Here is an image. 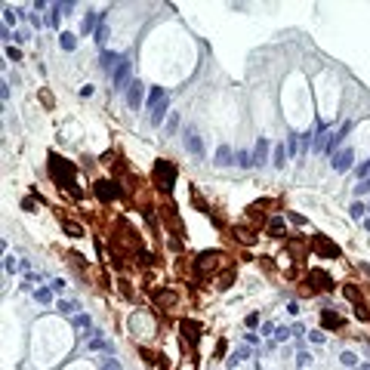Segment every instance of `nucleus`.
I'll return each mask as SVG.
<instances>
[{
	"label": "nucleus",
	"mask_w": 370,
	"mask_h": 370,
	"mask_svg": "<svg viewBox=\"0 0 370 370\" xmlns=\"http://www.w3.org/2000/svg\"><path fill=\"white\" fill-rule=\"evenodd\" d=\"M53 6L59 16H71V9H74V3H53Z\"/></svg>",
	"instance_id": "473e14b6"
},
{
	"label": "nucleus",
	"mask_w": 370,
	"mask_h": 370,
	"mask_svg": "<svg viewBox=\"0 0 370 370\" xmlns=\"http://www.w3.org/2000/svg\"><path fill=\"white\" fill-rule=\"evenodd\" d=\"M167 108H170V99H167V102H160V105H157L154 111H148V121H152V123L157 126L160 121H164V114H167Z\"/></svg>",
	"instance_id": "2eb2a0df"
},
{
	"label": "nucleus",
	"mask_w": 370,
	"mask_h": 370,
	"mask_svg": "<svg viewBox=\"0 0 370 370\" xmlns=\"http://www.w3.org/2000/svg\"><path fill=\"white\" fill-rule=\"evenodd\" d=\"M228 164H235V154H231L228 145H219L216 148V167H228Z\"/></svg>",
	"instance_id": "ddd939ff"
},
{
	"label": "nucleus",
	"mask_w": 370,
	"mask_h": 370,
	"mask_svg": "<svg viewBox=\"0 0 370 370\" xmlns=\"http://www.w3.org/2000/svg\"><path fill=\"white\" fill-rule=\"evenodd\" d=\"M185 148H188V152H191L194 157H201V154H204V142H201V136L194 133L191 126L185 130Z\"/></svg>",
	"instance_id": "6e6552de"
},
{
	"label": "nucleus",
	"mask_w": 370,
	"mask_h": 370,
	"mask_svg": "<svg viewBox=\"0 0 370 370\" xmlns=\"http://www.w3.org/2000/svg\"><path fill=\"white\" fill-rule=\"evenodd\" d=\"M90 349H92V352H111V342L102 339V337H92V339H90Z\"/></svg>",
	"instance_id": "aec40b11"
},
{
	"label": "nucleus",
	"mask_w": 370,
	"mask_h": 370,
	"mask_svg": "<svg viewBox=\"0 0 370 370\" xmlns=\"http://www.w3.org/2000/svg\"><path fill=\"white\" fill-rule=\"evenodd\" d=\"M50 176L56 179V185H62L65 191H74V198H77V185H74V164L71 160H65V157H59V154H50Z\"/></svg>",
	"instance_id": "f257e3e1"
},
{
	"label": "nucleus",
	"mask_w": 370,
	"mask_h": 370,
	"mask_svg": "<svg viewBox=\"0 0 370 370\" xmlns=\"http://www.w3.org/2000/svg\"><path fill=\"white\" fill-rule=\"evenodd\" d=\"M96 16H99V13H87V19H84V31H87V34H90V31L96 34V28H99V25H96Z\"/></svg>",
	"instance_id": "393cba45"
},
{
	"label": "nucleus",
	"mask_w": 370,
	"mask_h": 370,
	"mask_svg": "<svg viewBox=\"0 0 370 370\" xmlns=\"http://www.w3.org/2000/svg\"><path fill=\"white\" fill-rule=\"evenodd\" d=\"M3 269H6V272H16V269H22V262H16L13 256H6V262H3Z\"/></svg>",
	"instance_id": "4c0bfd02"
},
{
	"label": "nucleus",
	"mask_w": 370,
	"mask_h": 370,
	"mask_svg": "<svg viewBox=\"0 0 370 370\" xmlns=\"http://www.w3.org/2000/svg\"><path fill=\"white\" fill-rule=\"evenodd\" d=\"M65 231H68V235H71V238H77V235H80V225H71V222H65Z\"/></svg>",
	"instance_id": "79ce46f5"
},
{
	"label": "nucleus",
	"mask_w": 370,
	"mask_h": 370,
	"mask_svg": "<svg viewBox=\"0 0 370 370\" xmlns=\"http://www.w3.org/2000/svg\"><path fill=\"white\" fill-rule=\"evenodd\" d=\"M121 59H123V56L108 53V50H105V53L99 56V65H102V71H111V74H114V71H118V65H121Z\"/></svg>",
	"instance_id": "1a4fd4ad"
},
{
	"label": "nucleus",
	"mask_w": 370,
	"mask_h": 370,
	"mask_svg": "<svg viewBox=\"0 0 370 370\" xmlns=\"http://www.w3.org/2000/svg\"><path fill=\"white\" fill-rule=\"evenodd\" d=\"M9 25H16V9H3V28H9Z\"/></svg>",
	"instance_id": "c756f323"
},
{
	"label": "nucleus",
	"mask_w": 370,
	"mask_h": 370,
	"mask_svg": "<svg viewBox=\"0 0 370 370\" xmlns=\"http://www.w3.org/2000/svg\"><path fill=\"white\" fill-rule=\"evenodd\" d=\"M22 210H28V213H31V210H34V201H31V198H25V201H22Z\"/></svg>",
	"instance_id": "de8ad7c7"
},
{
	"label": "nucleus",
	"mask_w": 370,
	"mask_h": 370,
	"mask_svg": "<svg viewBox=\"0 0 370 370\" xmlns=\"http://www.w3.org/2000/svg\"><path fill=\"white\" fill-rule=\"evenodd\" d=\"M34 299H37V303H50V290H46V287H40V290L34 293Z\"/></svg>",
	"instance_id": "e433bc0d"
},
{
	"label": "nucleus",
	"mask_w": 370,
	"mask_h": 370,
	"mask_svg": "<svg viewBox=\"0 0 370 370\" xmlns=\"http://www.w3.org/2000/svg\"><path fill=\"white\" fill-rule=\"evenodd\" d=\"M244 358H247V349H238L235 355H231V358H228V367H231V370H235V367H238V361H244Z\"/></svg>",
	"instance_id": "cd10ccee"
},
{
	"label": "nucleus",
	"mask_w": 370,
	"mask_h": 370,
	"mask_svg": "<svg viewBox=\"0 0 370 370\" xmlns=\"http://www.w3.org/2000/svg\"><path fill=\"white\" fill-rule=\"evenodd\" d=\"M269 231H272L275 238H284V219H278V216H275L272 222H269Z\"/></svg>",
	"instance_id": "5701e85b"
},
{
	"label": "nucleus",
	"mask_w": 370,
	"mask_h": 370,
	"mask_svg": "<svg viewBox=\"0 0 370 370\" xmlns=\"http://www.w3.org/2000/svg\"><path fill=\"white\" fill-rule=\"evenodd\" d=\"M182 330H185V337H188L191 342L198 339V333H194V321H182Z\"/></svg>",
	"instance_id": "c85d7f7f"
},
{
	"label": "nucleus",
	"mask_w": 370,
	"mask_h": 370,
	"mask_svg": "<svg viewBox=\"0 0 370 370\" xmlns=\"http://www.w3.org/2000/svg\"><path fill=\"white\" fill-rule=\"evenodd\" d=\"M349 133H352V121H345V123L339 126V130H337V133H333V136L327 139V152H333V154H337V148L342 145V139L349 136Z\"/></svg>",
	"instance_id": "0eeeda50"
},
{
	"label": "nucleus",
	"mask_w": 370,
	"mask_h": 370,
	"mask_svg": "<svg viewBox=\"0 0 370 370\" xmlns=\"http://www.w3.org/2000/svg\"><path fill=\"white\" fill-rule=\"evenodd\" d=\"M77 308H80V306H77V303H68V299H62V303H59V311H62V315H74Z\"/></svg>",
	"instance_id": "bb28decb"
},
{
	"label": "nucleus",
	"mask_w": 370,
	"mask_h": 370,
	"mask_svg": "<svg viewBox=\"0 0 370 370\" xmlns=\"http://www.w3.org/2000/svg\"><path fill=\"white\" fill-rule=\"evenodd\" d=\"M364 210H367L364 204H358V201L352 204V216H355V219H361V216H364Z\"/></svg>",
	"instance_id": "58836bf2"
},
{
	"label": "nucleus",
	"mask_w": 370,
	"mask_h": 370,
	"mask_svg": "<svg viewBox=\"0 0 370 370\" xmlns=\"http://www.w3.org/2000/svg\"><path fill=\"white\" fill-rule=\"evenodd\" d=\"M130 71H133V62H130V56H123L121 59V65H118V71H114L111 77H114V90H130Z\"/></svg>",
	"instance_id": "7ed1b4c3"
},
{
	"label": "nucleus",
	"mask_w": 370,
	"mask_h": 370,
	"mask_svg": "<svg viewBox=\"0 0 370 370\" xmlns=\"http://www.w3.org/2000/svg\"><path fill=\"white\" fill-rule=\"evenodd\" d=\"M287 152H290V157H296V152H299V136L296 133L287 136Z\"/></svg>",
	"instance_id": "b1692460"
},
{
	"label": "nucleus",
	"mask_w": 370,
	"mask_h": 370,
	"mask_svg": "<svg viewBox=\"0 0 370 370\" xmlns=\"http://www.w3.org/2000/svg\"><path fill=\"white\" fill-rule=\"evenodd\" d=\"M160 102H167V92L160 87H148V111H154Z\"/></svg>",
	"instance_id": "f8f14e48"
},
{
	"label": "nucleus",
	"mask_w": 370,
	"mask_h": 370,
	"mask_svg": "<svg viewBox=\"0 0 370 370\" xmlns=\"http://www.w3.org/2000/svg\"><path fill=\"white\" fill-rule=\"evenodd\" d=\"M367 173H370V164H361V167H358V176H361V179H367Z\"/></svg>",
	"instance_id": "c03bdc74"
},
{
	"label": "nucleus",
	"mask_w": 370,
	"mask_h": 370,
	"mask_svg": "<svg viewBox=\"0 0 370 370\" xmlns=\"http://www.w3.org/2000/svg\"><path fill=\"white\" fill-rule=\"evenodd\" d=\"M315 247H318V253L324 250V253H327L330 259H337V256H339V247H333L330 241H315Z\"/></svg>",
	"instance_id": "6ab92c4d"
},
{
	"label": "nucleus",
	"mask_w": 370,
	"mask_h": 370,
	"mask_svg": "<svg viewBox=\"0 0 370 370\" xmlns=\"http://www.w3.org/2000/svg\"><path fill=\"white\" fill-rule=\"evenodd\" d=\"M154 182H157V188L170 191L173 182H176V164L173 160H157L154 164Z\"/></svg>",
	"instance_id": "f03ea898"
},
{
	"label": "nucleus",
	"mask_w": 370,
	"mask_h": 370,
	"mask_svg": "<svg viewBox=\"0 0 370 370\" xmlns=\"http://www.w3.org/2000/svg\"><path fill=\"white\" fill-rule=\"evenodd\" d=\"M142 99H145V84L142 80H133L130 90H126V105H130L133 111H139L142 108Z\"/></svg>",
	"instance_id": "20e7f679"
},
{
	"label": "nucleus",
	"mask_w": 370,
	"mask_h": 370,
	"mask_svg": "<svg viewBox=\"0 0 370 370\" xmlns=\"http://www.w3.org/2000/svg\"><path fill=\"white\" fill-rule=\"evenodd\" d=\"M157 303H160V306H170V303H173V293H167V290L157 293Z\"/></svg>",
	"instance_id": "ea45409f"
},
{
	"label": "nucleus",
	"mask_w": 370,
	"mask_h": 370,
	"mask_svg": "<svg viewBox=\"0 0 370 370\" xmlns=\"http://www.w3.org/2000/svg\"><path fill=\"white\" fill-rule=\"evenodd\" d=\"M352 160H355V152H352V148H339V152L333 154L330 164H333V170H337V173H345V170H352Z\"/></svg>",
	"instance_id": "39448f33"
},
{
	"label": "nucleus",
	"mask_w": 370,
	"mask_h": 370,
	"mask_svg": "<svg viewBox=\"0 0 370 370\" xmlns=\"http://www.w3.org/2000/svg\"><path fill=\"white\" fill-rule=\"evenodd\" d=\"M176 123H179V118H176V114H173V118H170V121H167V130H170V133H173V130H176Z\"/></svg>",
	"instance_id": "a18cd8bd"
},
{
	"label": "nucleus",
	"mask_w": 370,
	"mask_h": 370,
	"mask_svg": "<svg viewBox=\"0 0 370 370\" xmlns=\"http://www.w3.org/2000/svg\"><path fill=\"white\" fill-rule=\"evenodd\" d=\"M311 139H315V152H327V123L324 121L315 123V136Z\"/></svg>",
	"instance_id": "9d476101"
},
{
	"label": "nucleus",
	"mask_w": 370,
	"mask_h": 370,
	"mask_svg": "<svg viewBox=\"0 0 370 370\" xmlns=\"http://www.w3.org/2000/svg\"><path fill=\"white\" fill-rule=\"evenodd\" d=\"M46 25H50V28H59V13H56V6H50V16H46Z\"/></svg>",
	"instance_id": "7c9ffc66"
},
{
	"label": "nucleus",
	"mask_w": 370,
	"mask_h": 370,
	"mask_svg": "<svg viewBox=\"0 0 370 370\" xmlns=\"http://www.w3.org/2000/svg\"><path fill=\"white\" fill-rule=\"evenodd\" d=\"M364 225H367V228H370V219H367V222H364Z\"/></svg>",
	"instance_id": "8fccbe9b"
},
{
	"label": "nucleus",
	"mask_w": 370,
	"mask_h": 370,
	"mask_svg": "<svg viewBox=\"0 0 370 370\" xmlns=\"http://www.w3.org/2000/svg\"><path fill=\"white\" fill-rule=\"evenodd\" d=\"M339 361H342L345 367H355V364H358V358H355L352 352H342V355H339Z\"/></svg>",
	"instance_id": "f704fd0d"
},
{
	"label": "nucleus",
	"mask_w": 370,
	"mask_h": 370,
	"mask_svg": "<svg viewBox=\"0 0 370 370\" xmlns=\"http://www.w3.org/2000/svg\"><path fill=\"white\" fill-rule=\"evenodd\" d=\"M59 43H62V50H65V53L77 50V37H74L71 31H62V34H59Z\"/></svg>",
	"instance_id": "dca6fc26"
},
{
	"label": "nucleus",
	"mask_w": 370,
	"mask_h": 370,
	"mask_svg": "<svg viewBox=\"0 0 370 370\" xmlns=\"http://www.w3.org/2000/svg\"><path fill=\"white\" fill-rule=\"evenodd\" d=\"M361 370H370V364H361Z\"/></svg>",
	"instance_id": "09e8293b"
},
{
	"label": "nucleus",
	"mask_w": 370,
	"mask_h": 370,
	"mask_svg": "<svg viewBox=\"0 0 370 370\" xmlns=\"http://www.w3.org/2000/svg\"><path fill=\"white\" fill-rule=\"evenodd\" d=\"M321 324L324 327H339V315H333V311H321Z\"/></svg>",
	"instance_id": "412c9836"
},
{
	"label": "nucleus",
	"mask_w": 370,
	"mask_h": 370,
	"mask_svg": "<svg viewBox=\"0 0 370 370\" xmlns=\"http://www.w3.org/2000/svg\"><path fill=\"white\" fill-rule=\"evenodd\" d=\"M253 164H256V167H265V164H269V139H259V142H256V152H253Z\"/></svg>",
	"instance_id": "9b49d317"
},
{
	"label": "nucleus",
	"mask_w": 370,
	"mask_h": 370,
	"mask_svg": "<svg viewBox=\"0 0 370 370\" xmlns=\"http://www.w3.org/2000/svg\"><path fill=\"white\" fill-rule=\"evenodd\" d=\"M308 361H311L308 355H296V364H299V367H308Z\"/></svg>",
	"instance_id": "37998d69"
},
{
	"label": "nucleus",
	"mask_w": 370,
	"mask_h": 370,
	"mask_svg": "<svg viewBox=\"0 0 370 370\" xmlns=\"http://www.w3.org/2000/svg\"><path fill=\"white\" fill-rule=\"evenodd\" d=\"M308 339H311V342H324V333H321V330H318V333H308Z\"/></svg>",
	"instance_id": "49530a36"
},
{
	"label": "nucleus",
	"mask_w": 370,
	"mask_h": 370,
	"mask_svg": "<svg viewBox=\"0 0 370 370\" xmlns=\"http://www.w3.org/2000/svg\"><path fill=\"white\" fill-rule=\"evenodd\" d=\"M6 56H9V59H13V62H19V59H22V53L16 50V46H6Z\"/></svg>",
	"instance_id": "a19ab883"
},
{
	"label": "nucleus",
	"mask_w": 370,
	"mask_h": 370,
	"mask_svg": "<svg viewBox=\"0 0 370 370\" xmlns=\"http://www.w3.org/2000/svg\"><path fill=\"white\" fill-rule=\"evenodd\" d=\"M102 370H121V364L114 358H102Z\"/></svg>",
	"instance_id": "c9c22d12"
},
{
	"label": "nucleus",
	"mask_w": 370,
	"mask_h": 370,
	"mask_svg": "<svg viewBox=\"0 0 370 370\" xmlns=\"http://www.w3.org/2000/svg\"><path fill=\"white\" fill-rule=\"evenodd\" d=\"M367 191H370V179H361V182L355 185V194H358V198H361V194H367Z\"/></svg>",
	"instance_id": "72a5a7b5"
},
{
	"label": "nucleus",
	"mask_w": 370,
	"mask_h": 370,
	"mask_svg": "<svg viewBox=\"0 0 370 370\" xmlns=\"http://www.w3.org/2000/svg\"><path fill=\"white\" fill-rule=\"evenodd\" d=\"M290 337H293V330H287V327H278L275 330V339L278 342H284V339H290Z\"/></svg>",
	"instance_id": "2f4dec72"
},
{
	"label": "nucleus",
	"mask_w": 370,
	"mask_h": 370,
	"mask_svg": "<svg viewBox=\"0 0 370 370\" xmlns=\"http://www.w3.org/2000/svg\"><path fill=\"white\" fill-rule=\"evenodd\" d=\"M287 157H290V152H287L284 145H278V148H275V167L284 170V167H287Z\"/></svg>",
	"instance_id": "a211bd4d"
},
{
	"label": "nucleus",
	"mask_w": 370,
	"mask_h": 370,
	"mask_svg": "<svg viewBox=\"0 0 370 370\" xmlns=\"http://www.w3.org/2000/svg\"><path fill=\"white\" fill-rule=\"evenodd\" d=\"M96 198H99V201H118V198H121V188H118L114 182L102 179V182H96Z\"/></svg>",
	"instance_id": "423d86ee"
},
{
	"label": "nucleus",
	"mask_w": 370,
	"mask_h": 370,
	"mask_svg": "<svg viewBox=\"0 0 370 370\" xmlns=\"http://www.w3.org/2000/svg\"><path fill=\"white\" fill-rule=\"evenodd\" d=\"M92 37H96V43H105V40H108V25H105V13L99 16V28H96V34H92Z\"/></svg>",
	"instance_id": "f3484780"
},
{
	"label": "nucleus",
	"mask_w": 370,
	"mask_h": 370,
	"mask_svg": "<svg viewBox=\"0 0 370 370\" xmlns=\"http://www.w3.org/2000/svg\"><path fill=\"white\" fill-rule=\"evenodd\" d=\"M308 281L315 284V287H321V290H330V287H333V284H330V275H321V272H311Z\"/></svg>",
	"instance_id": "4468645a"
},
{
	"label": "nucleus",
	"mask_w": 370,
	"mask_h": 370,
	"mask_svg": "<svg viewBox=\"0 0 370 370\" xmlns=\"http://www.w3.org/2000/svg\"><path fill=\"white\" fill-rule=\"evenodd\" d=\"M74 327L84 330V337H87V333H90V318L87 315H74Z\"/></svg>",
	"instance_id": "a878e982"
},
{
	"label": "nucleus",
	"mask_w": 370,
	"mask_h": 370,
	"mask_svg": "<svg viewBox=\"0 0 370 370\" xmlns=\"http://www.w3.org/2000/svg\"><path fill=\"white\" fill-rule=\"evenodd\" d=\"M235 164L244 167V170H247V167H256V164H253V154H250V152H238V154H235Z\"/></svg>",
	"instance_id": "4be33fe9"
}]
</instances>
